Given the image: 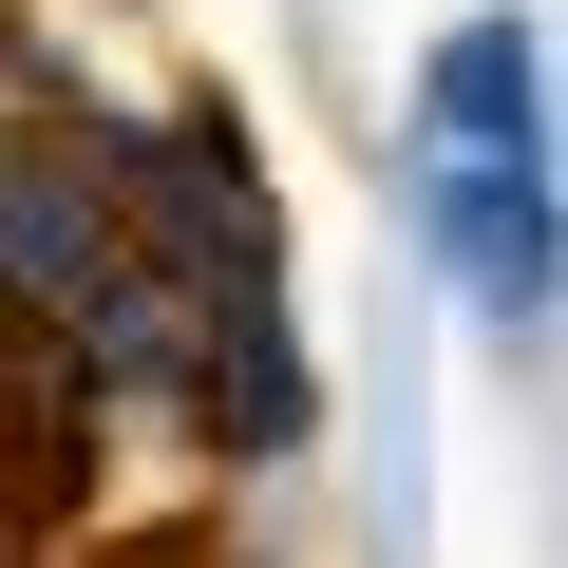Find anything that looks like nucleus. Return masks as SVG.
I'll use <instances>...</instances> for the list:
<instances>
[{
  "label": "nucleus",
  "mask_w": 568,
  "mask_h": 568,
  "mask_svg": "<svg viewBox=\"0 0 568 568\" xmlns=\"http://www.w3.org/2000/svg\"><path fill=\"white\" fill-rule=\"evenodd\" d=\"M0 323L58 342L77 398L209 436V342L152 227V114H95L58 58H0Z\"/></svg>",
  "instance_id": "1"
},
{
  "label": "nucleus",
  "mask_w": 568,
  "mask_h": 568,
  "mask_svg": "<svg viewBox=\"0 0 568 568\" xmlns=\"http://www.w3.org/2000/svg\"><path fill=\"white\" fill-rule=\"evenodd\" d=\"M417 227H436L474 323H549L568 190H549V58H530V20H455L417 58Z\"/></svg>",
  "instance_id": "2"
}]
</instances>
